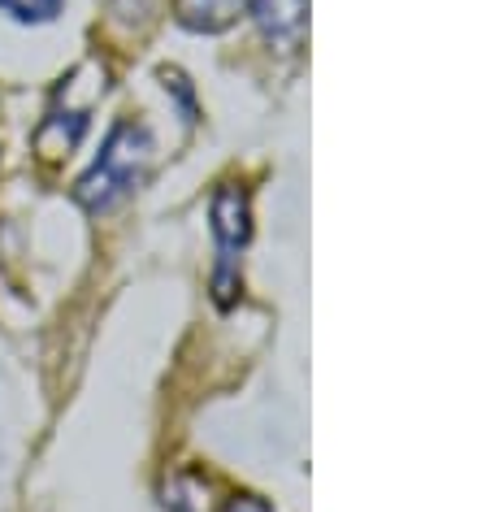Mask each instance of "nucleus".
Instances as JSON below:
<instances>
[{
  "mask_svg": "<svg viewBox=\"0 0 490 512\" xmlns=\"http://www.w3.org/2000/svg\"><path fill=\"white\" fill-rule=\"evenodd\" d=\"M222 512H274V508H269L265 499H256V495H235V499H226Z\"/></svg>",
  "mask_w": 490,
  "mask_h": 512,
  "instance_id": "0eeeda50",
  "label": "nucleus"
},
{
  "mask_svg": "<svg viewBox=\"0 0 490 512\" xmlns=\"http://www.w3.org/2000/svg\"><path fill=\"white\" fill-rule=\"evenodd\" d=\"M87 131V105L83 109H48V118L40 122V131H35V148L44 152L48 161L66 157L70 148H79V139Z\"/></svg>",
  "mask_w": 490,
  "mask_h": 512,
  "instance_id": "20e7f679",
  "label": "nucleus"
},
{
  "mask_svg": "<svg viewBox=\"0 0 490 512\" xmlns=\"http://www.w3.org/2000/svg\"><path fill=\"white\" fill-rule=\"evenodd\" d=\"M0 9L22 27H48V22L61 18L66 0H0Z\"/></svg>",
  "mask_w": 490,
  "mask_h": 512,
  "instance_id": "423d86ee",
  "label": "nucleus"
},
{
  "mask_svg": "<svg viewBox=\"0 0 490 512\" xmlns=\"http://www.w3.org/2000/svg\"><path fill=\"white\" fill-rule=\"evenodd\" d=\"M261 31L269 35V44H295L304 31V18H308V0H256L252 5Z\"/></svg>",
  "mask_w": 490,
  "mask_h": 512,
  "instance_id": "39448f33",
  "label": "nucleus"
},
{
  "mask_svg": "<svg viewBox=\"0 0 490 512\" xmlns=\"http://www.w3.org/2000/svg\"><path fill=\"white\" fill-rule=\"evenodd\" d=\"M209 217H213V239H217V274H213L217 304H230V296L239 287V252L248 248V235H252L248 191L235 183H222L213 191Z\"/></svg>",
  "mask_w": 490,
  "mask_h": 512,
  "instance_id": "f03ea898",
  "label": "nucleus"
},
{
  "mask_svg": "<svg viewBox=\"0 0 490 512\" xmlns=\"http://www.w3.org/2000/svg\"><path fill=\"white\" fill-rule=\"evenodd\" d=\"M252 5L256 0H174V18L196 35H217L252 14Z\"/></svg>",
  "mask_w": 490,
  "mask_h": 512,
  "instance_id": "7ed1b4c3",
  "label": "nucleus"
},
{
  "mask_svg": "<svg viewBox=\"0 0 490 512\" xmlns=\"http://www.w3.org/2000/svg\"><path fill=\"white\" fill-rule=\"evenodd\" d=\"M152 152H157V144H152V131L144 122H135V118L113 122V131L105 135V148H100V157L92 161V170L74 183V200H79L87 213L118 209L126 196H135V191L144 187V178L152 170Z\"/></svg>",
  "mask_w": 490,
  "mask_h": 512,
  "instance_id": "f257e3e1",
  "label": "nucleus"
}]
</instances>
